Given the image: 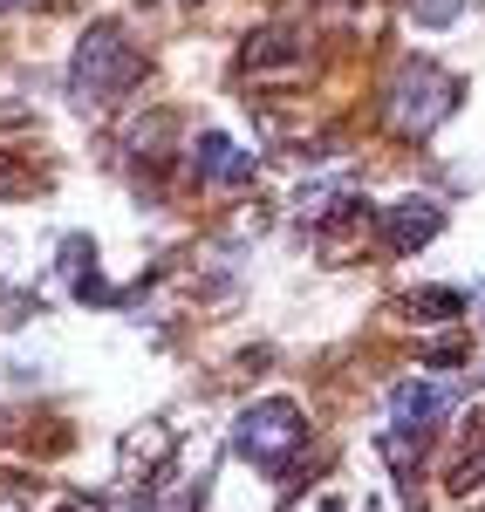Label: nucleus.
Masks as SVG:
<instances>
[{
	"mask_svg": "<svg viewBox=\"0 0 485 512\" xmlns=\"http://www.w3.org/2000/svg\"><path fill=\"white\" fill-rule=\"evenodd\" d=\"M451 403H458V390H451V383H424V376H404V383L390 390V437H383L390 465L410 472L417 444L438 431V417H451Z\"/></svg>",
	"mask_w": 485,
	"mask_h": 512,
	"instance_id": "4",
	"label": "nucleus"
},
{
	"mask_svg": "<svg viewBox=\"0 0 485 512\" xmlns=\"http://www.w3.org/2000/svg\"><path fill=\"white\" fill-rule=\"evenodd\" d=\"M233 444H240L246 465L287 472V465L301 458V444H308V417H301L294 396H267V403H253L240 424H233Z\"/></svg>",
	"mask_w": 485,
	"mask_h": 512,
	"instance_id": "3",
	"label": "nucleus"
},
{
	"mask_svg": "<svg viewBox=\"0 0 485 512\" xmlns=\"http://www.w3.org/2000/svg\"><path fill=\"white\" fill-rule=\"evenodd\" d=\"M315 76V48H308V35L301 28H260V35L240 48V82H281V89H294V82Z\"/></svg>",
	"mask_w": 485,
	"mask_h": 512,
	"instance_id": "5",
	"label": "nucleus"
},
{
	"mask_svg": "<svg viewBox=\"0 0 485 512\" xmlns=\"http://www.w3.org/2000/svg\"><path fill=\"white\" fill-rule=\"evenodd\" d=\"M479 485H485V403H479V410H465L458 444H451V458H445V492H451V499H472Z\"/></svg>",
	"mask_w": 485,
	"mask_h": 512,
	"instance_id": "7",
	"label": "nucleus"
},
{
	"mask_svg": "<svg viewBox=\"0 0 485 512\" xmlns=\"http://www.w3.org/2000/svg\"><path fill=\"white\" fill-rule=\"evenodd\" d=\"M62 512H103V506H96V499H69Z\"/></svg>",
	"mask_w": 485,
	"mask_h": 512,
	"instance_id": "13",
	"label": "nucleus"
},
{
	"mask_svg": "<svg viewBox=\"0 0 485 512\" xmlns=\"http://www.w3.org/2000/svg\"><path fill=\"white\" fill-rule=\"evenodd\" d=\"M137 82H144V55H137V41L123 35L117 21H96V28L76 41V62H69V96H76L89 117H103V110H117Z\"/></svg>",
	"mask_w": 485,
	"mask_h": 512,
	"instance_id": "1",
	"label": "nucleus"
},
{
	"mask_svg": "<svg viewBox=\"0 0 485 512\" xmlns=\"http://www.w3.org/2000/svg\"><path fill=\"white\" fill-rule=\"evenodd\" d=\"M458 7H465V0H404V14H410V21H424V28H451Z\"/></svg>",
	"mask_w": 485,
	"mask_h": 512,
	"instance_id": "11",
	"label": "nucleus"
},
{
	"mask_svg": "<svg viewBox=\"0 0 485 512\" xmlns=\"http://www.w3.org/2000/svg\"><path fill=\"white\" fill-rule=\"evenodd\" d=\"M376 233H383L390 253H417V246H431V239L445 233V205L438 198H404V205H390L376 219Z\"/></svg>",
	"mask_w": 485,
	"mask_h": 512,
	"instance_id": "6",
	"label": "nucleus"
},
{
	"mask_svg": "<svg viewBox=\"0 0 485 512\" xmlns=\"http://www.w3.org/2000/svg\"><path fill=\"white\" fill-rule=\"evenodd\" d=\"M192 178H199V185H226V192H233V185H246V178H253V158H246L226 130H205L199 144H192Z\"/></svg>",
	"mask_w": 485,
	"mask_h": 512,
	"instance_id": "8",
	"label": "nucleus"
},
{
	"mask_svg": "<svg viewBox=\"0 0 485 512\" xmlns=\"http://www.w3.org/2000/svg\"><path fill=\"white\" fill-rule=\"evenodd\" d=\"M164 458H171V431H164V424H144L137 437H123V472L137 478V485L164 478V472H158Z\"/></svg>",
	"mask_w": 485,
	"mask_h": 512,
	"instance_id": "9",
	"label": "nucleus"
},
{
	"mask_svg": "<svg viewBox=\"0 0 485 512\" xmlns=\"http://www.w3.org/2000/svg\"><path fill=\"white\" fill-rule=\"evenodd\" d=\"M14 185H21V178H14V164H0V198L14 192Z\"/></svg>",
	"mask_w": 485,
	"mask_h": 512,
	"instance_id": "12",
	"label": "nucleus"
},
{
	"mask_svg": "<svg viewBox=\"0 0 485 512\" xmlns=\"http://www.w3.org/2000/svg\"><path fill=\"white\" fill-rule=\"evenodd\" d=\"M0 7H7V0H0Z\"/></svg>",
	"mask_w": 485,
	"mask_h": 512,
	"instance_id": "14",
	"label": "nucleus"
},
{
	"mask_svg": "<svg viewBox=\"0 0 485 512\" xmlns=\"http://www.w3.org/2000/svg\"><path fill=\"white\" fill-rule=\"evenodd\" d=\"M397 315H410V321H458L465 315V294H458V287H410L404 301H397Z\"/></svg>",
	"mask_w": 485,
	"mask_h": 512,
	"instance_id": "10",
	"label": "nucleus"
},
{
	"mask_svg": "<svg viewBox=\"0 0 485 512\" xmlns=\"http://www.w3.org/2000/svg\"><path fill=\"white\" fill-rule=\"evenodd\" d=\"M458 76L438 69V62H424V55H410L404 69L390 76V123L404 130V137H431L438 123L458 110Z\"/></svg>",
	"mask_w": 485,
	"mask_h": 512,
	"instance_id": "2",
	"label": "nucleus"
}]
</instances>
